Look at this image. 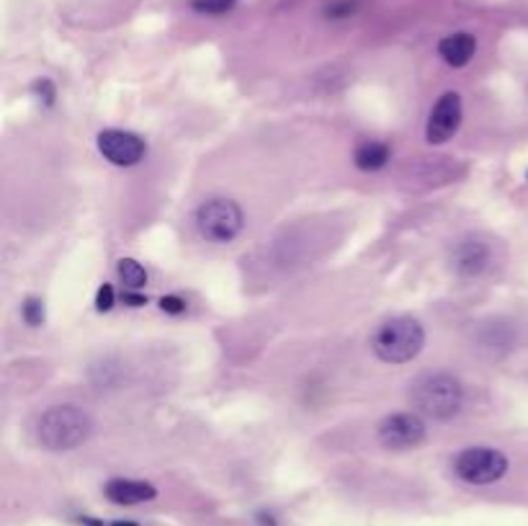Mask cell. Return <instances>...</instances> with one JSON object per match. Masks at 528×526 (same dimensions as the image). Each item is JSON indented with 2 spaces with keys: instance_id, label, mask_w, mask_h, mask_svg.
Listing matches in <instances>:
<instances>
[{
  "instance_id": "obj_1",
  "label": "cell",
  "mask_w": 528,
  "mask_h": 526,
  "mask_svg": "<svg viewBox=\"0 0 528 526\" xmlns=\"http://www.w3.org/2000/svg\"><path fill=\"white\" fill-rule=\"evenodd\" d=\"M88 436H90V418L75 406L50 407L36 424V439L50 452L78 449Z\"/></svg>"
},
{
  "instance_id": "obj_2",
  "label": "cell",
  "mask_w": 528,
  "mask_h": 526,
  "mask_svg": "<svg viewBox=\"0 0 528 526\" xmlns=\"http://www.w3.org/2000/svg\"><path fill=\"white\" fill-rule=\"evenodd\" d=\"M412 406L433 421H448L461 410L464 390L457 377L446 372L426 374L412 385Z\"/></svg>"
},
{
  "instance_id": "obj_3",
  "label": "cell",
  "mask_w": 528,
  "mask_h": 526,
  "mask_svg": "<svg viewBox=\"0 0 528 526\" xmlns=\"http://www.w3.org/2000/svg\"><path fill=\"white\" fill-rule=\"evenodd\" d=\"M374 354L387 364H408L426 346V330L415 318H392L376 330Z\"/></svg>"
},
{
  "instance_id": "obj_4",
  "label": "cell",
  "mask_w": 528,
  "mask_h": 526,
  "mask_svg": "<svg viewBox=\"0 0 528 526\" xmlns=\"http://www.w3.org/2000/svg\"><path fill=\"white\" fill-rule=\"evenodd\" d=\"M242 209L232 199H209L196 209V227L209 243H230L242 233Z\"/></svg>"
},
{
  "instance_id": "obj_5",
  "label": "cell",
  "mask_w": 528,
  "mask_h": 526,
  "mask_svg": "<svg viewBox=\"0 0 528 526\" xmlns=\"http://www.w3.org/2000/svg\"><path fill=\"white\" fill-rule=\"evenodd\" d=\"M454 473L469 485H490L508 473V457L490 446H469L454 459Z\"/></svg>"
},
{
  "instance_id": "obj_6",
  "label": "cell",
  "mask_w": 528,
  "mask_h": 526,
  "mask_svg": "<svg viewBox=\"0 0 528 526\" xmlns=\"http://www.w3.org/2000/svg\"><path fill=\"white\" fill-rule=\"evenodd\" d=\"M376 439L384 449H392V452L415 449L426 442V424L418 413H394L379 424Z\"/></svg>"
},
{
  "instance_id": "obj_7",
  "label": "cell",
  "mask_w": 528,
  "mask_h": 526,
  "mask_svg": "<svg viewBox=\"0 0 528 526\" xmlns=\"http://www.w3.org/2000/svg\"><path fill=\"white\" fill-rule=\"evenodd\" d=\"M99 150L101 155L119 166V168H129V166H137L145 153H147V145L142 137H137L135 132H124V129H103L99 135Z\"/></svg>"
},
{
  "instance_id": "obj_8",
  "label": "cell",
  "mask_w": 528,
  "mask_h": 526,
  "mask_svg": "<svg viewBox=\"0 0 528 526\" xmlns=\"http://www.w3.org/2000/svg\"><path fill=\"white\" fill-rule=\"evenodd\" d=\"M461 127V96L448 91L433 106L426 124V139L430 145H443L459 132Z\"/></svg>"
},
{
  "instance_id": "obj_9",
  "label": "cell",
  "mask_w": 528,
  "mask_h": 526,
  "mask_svg": "<svg viewBox=\"0 0 528 526\" xmlns=\"http://www.w3.org/2000/svg\"><path fill=\"white\" fill-rule=\"evenodd\" d=\"M487 263H490V248L482 240H459L451 253V266L464 279H475L479 273H485Z\"/></svg>"
},
{
  "instance_id": "obj_10",
  "label": "cell",
  "mask_w": 528,
  "mask_h": 526,
  "mask_svg": "<svg viewBox=\"0 0 528 526\" xmlns=\"http://www.w3.org/2000/svg\"><path fill=\"white\" fill-rule=\"evenodd\" d=\"M106 498L117 506H137V503H147L153 501L157 491L155 485L145 483V480H127V477H117L106 483Z\"/></svg>"
},
{
  "instance_id": "obj_11",
  "label": "cell",
  "mask_w": 528,
  "mask_h": 526,
  "mask_svg": "<svg viewBox=\"0 0 528 526\" xmlns=\"http://www.w3.org/2000/svg\"><path fill=\"white\" fill-rule=\"evenodd\" d=\"M477 52V39L467 32H459V34H451L441 39L438 44V54L443 57V62H448L451 68H464L469 65V60L475 57Z\"/></svg>"
},
{
  "instance_id": "obj_12",
  "label": "cell",
  "mask_w": 528,
  "mask_h": 526,
  "mask_svg": "<svg viewBox=\"0 0 528 526\" xmlns=\"http://www.w3.org/2000/svg\"><path fill=\"white\" fill-rule=\"evenodd\" d=\"M477 343L482 351L500 354V351L511 349L513 343H515V330L508 323H503V320H493V323H485L479 328Z\"/></svg>"
},
{
  "instance_id": "obj_13",
  "label": "cell",
  "mask_w": 528,
  "mask_h": 526,
  "mask_svg": "<svg viewBox=\"0 0 528 526\" xmlns=\"http://www.w3.org/2000/svg\"><path fill=\"white\" fill-rule=\"evenodd\" d=\"M354 163H356L361 170L384 168V166L390 163V148L382 145V142H374V139H366V142H361L356 148Z\"/></svg>"
},
{
  "instance_id": "obj_14",
  "label": "cell",
  "mask_w": 528,
  "mask_h": 526,
  "mask_svg": "<svg viewBox=\"0 0 528 526\" xmlns=\"http://www.w3.org/2000/svg\"><path fill=\"white\" fill-rule=\"evenodd\" d=\"M119 276L121 282L129 289H142L147 284V272L142 263H137L135 258H121L119 261Z\"/></svg>"
},
{
  "instance_id": "obj_15",
  "label": "cell",
  "mask_w": 528,
  "mask_h": 526,
  "mask_svg": "<svg viewBox=\"0 0 528 526\" xmlns=\"http://www.w3.org/2000/svg\"><path fill=\"white\" fill-rule=\"evenodd\" d=\"M238 5V0H191V8L204 16H222L230 14Z\"/></svg>"
},
{
  "instance_id": "obj_16",
  "label": "cell",
  "mask_w": 528,
  "mask_h": 526,
  "mask_svg": "<svg viewBox=\"0 0 528 526\" xmlns=\"http://www.w3.org/2000/svg\"><path fill=\"white\" fill-rule=\"evenodd\" d=\"M21 315H24V320L29 325H42L44 323V318H47V312H44V302L39 300V297H29L24 307H21Z\"/></svg>"
},
{
  "instance_id": "obj_17",
  "label": "cell",
  "mask_w": 528,
  "mask_h": 526,
  "mask_svg": "<svg viewBox=\"0 0 528 526\" xmlns=\"http://www.w3.org/2000/svg\"><path fill=\"white\" fill-rule=\"evenodd\" d=\"M356 0H333V3H327V8H325V16L327 18H348L356 14Z\"/></svg>"
},
{
  "instance_id": "obj_18",
  "label": "cell",
  "mask_w": 528,
  "mask_h": 526,
  "mask_svg": "<svg viewBox=\"0 0 528 526\" xmlns=\"http://www.w3.org/2000/svg\"><path fill=\"white\" fill-rule=\"evenodd\" d=\"M96 307H99V312H108L111 307H114V287L111 284H103L99 289V294H96Z\"/></svg>"
},
{
  "instance_id": "obj_19",
  "label": "cell",
  "mask_w": 528,
  "mask_h": 526,
  "mask_svg": "<svg viewBox=\"0 0 528 526\" xmlns=\"http://www.w3.org/2000/svg\"><path fill=\"white\" fill-rule=\"evenodd\" d=\"M160 307H163V312L181 315V312L186 310V302H184L181 297H163V300H160Z\"/></svg>"
},
{
  "instance_id": "obj_20",
  "label": "cell",
  "mask_w": 528,
  "mask_h": 526,
  "mask_svg": "<svg viewBox=\"0 0 528 526\" xmlns=\"http://www.w3.org/2000/svg\"><path fill=\"white\" fill-rule=\"evenodd\" d=\"M34 93H39V96H44V103H52L54 101V85L47 81V78H42V81H36L34 85Z\"/></svg>"
},
{
  "instance_id": "obj_21",
  "label": "cell",
  "mask_w": 528,
  "mask_h": 526,
  "mask_svg": "<svg viewBox=\"0 0 528 526\" xmlns=\"http://www.w3.org/2000/svg\"><path fill=\"white\" fill-rule=\"evenodd\" d=\"M124 302L129 307H142V305H147V300L142 297V294H135V292H127L124 294Z\"/></svg>"
},
{
  "instance_id": "obj_22",
  "label": "cell",
  "mask_w": 528,
  "mask_h": 526,
  "mask_svg": "<svg viewBox=\"0 0 528 526\" xmlns=\"http://www.w3.org/2000/svg\"><path fill=\"white\" fill-rule=\"evenodd\" d=\"M111 526H137V524H135V521H114Z\"/></svg>"
}]
</instances>
